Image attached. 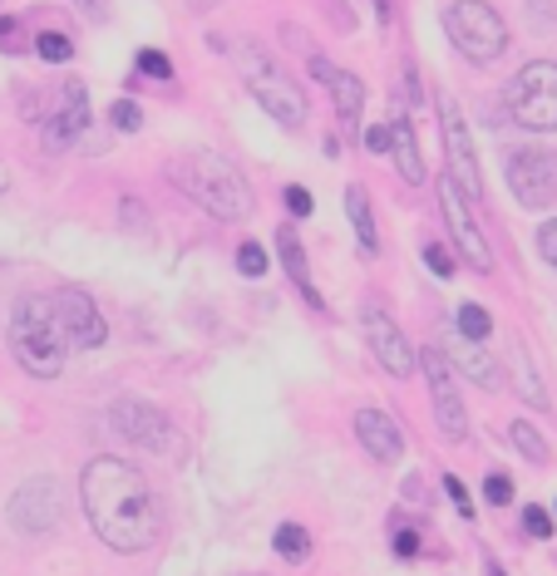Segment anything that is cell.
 Segmentation results:
<instances>
[{
  "label": "cell",
  "instance_id": "1",
  "mask_svg": "<svg viewBox=\"0 0 557 576\" xmlns=\"http://www.w3.org/2000/svg\"><path fill=\"white\" fill-rule=\"evenodd\" d=\"M79 498H84L95 533L113 552H149L163 533V508H158L149 478L129 458H95L79 478Z\"/></svg>",
  "mask_w": 557,
  "mask_h": 576
},
{
  "label": "cell",
  "instance_id": "2",
  "mask_svg": "<svg viewBox=\"0 0 557 576\" xmlns=\"http://www.w3.org/2000/svg\"><path fill=\"white\" fill-rule=\"evenodd\" d=\"M168 178L178 182V192L192 198L202 212L222 217V222H247L252 217V188H247L242 168H232L222 153H208V148H192V153H178L168 163Z\"/></svg>",
  "mask_w": 557,
  "mask_h": 576
},
{
  "label": "cell",
  "instance_id": "3",
  "mask_svg": "<svg viewBox=\"0 0 557 576\" xmlns=\"http://www.w3.org/2000/svg\"><path fill=\"white\" fill-rule=\"evenodd\" d=\"M10 350H16L20 370L36 379H54L64 370V330L54 320V306L44 296H20L16 310H10Z\"/></svg>",
  "mask_w": 557,
  "mask_h": 576
},
{
  "label": "cell",
  "instance_id": "4",
  "mask_svg": "<svg viewBox=\"0 0 557 576\" xmlns=\"http://www.w3.org/2000/svg\"><path fill=\"white\" fill-rule=\"evenodd\" d=\"M237 69H242V85L252 89V99L271 113V119H281L287 129H301L306 123V95L287 69L271 60V54H261L257 44H242V50H237Z\"/></svg>",
  "mask_w": 557,
  "mask_h": 576
},
{
  "label": "cell",
  "instance_id": "5",
  "mask_svg": "<svg viewBox=\"0 0 557 576\" xmlns=\"http://www.w3.org/2000/svg\"><path fill=\"white\" fill-rule=\"evenodd\" d=\"M445 34H449L454 50L474 64H488L508 50L504 16H498L494 6H484V0H454V6L445 10Z\"/></svg>",
  "mask_w": 557,
  "mask_h": 576
},
{
  "label": "cell",
  "instance_id": "6",
  "mask_svg": "<svg viewBox=\"0 0 557 576\" xmlns=\"http://www.w3.org/2000/svg\"><path fill=\"white\" fill-rule=\"evenodd\" d=\"M508 113H514V123H523L533 133L557 129V64L553 60H533L508 79Z\"/></svg>",
  "mask_w": 557,
  "mask_h": 576
},
{
  "label": "cell",
  "instance_id": "7",
  "mask_svg": "<svg viewBox=\"0 0 557 576\" xmlns=\"http://www.w3.org/2000/svg\"><path fill=\"white\" fill-rule=\"evenodd\" d=\"M6 517H10V527H16L20 537L54 533V527L64 523V488H60V478H50V474L26 478L16 488V498H10Z\"/></svg>",
  "mask_w": 557,
  "mask_h": 576
},
{
  "label": "cell",
  "instance_id": "8",
  "mask_svg": "<svg viewBox=\"0 0 557 576\" xmlns=\"http://www.w3.org/2000/svg\"><path fill=\"white\" fill-rule=\"evenodd\" d=\"M439 119H445V153H449V182L459 188L464 202H479L484 178H479V153H474V133L464 123L459 103L445 99L439 103Z\"/></svg>",
  "mask_w": 557,
  "mask_h": 576
},
{
  "label": "cell",
  "instance_id": "9",
  "mask_svg": "<svg viewBox=\"0 0 557 576\" xmlns=\"http://www.w3.org/2000/svg\"><path fill=\"white\" fill-rule=\"evenodd\" d=\"M508 188L533 212L553 207L557 202V158L543 153V148H523V153L508 158Z\"/></svg>",
  "mask_w": 557,
  "mask_h": 576
},
{
  "label": "cell",
  "instance_id": "10",
  "mask_svg": "<svg viewBox=\"0 0 557 576\" xmlns=\"http://www.w3.org/2000/svg\"><path fill=\"white\" fill-rule=\"evenodd\" d=\"M360 330H366V340H370V350H375V360H380V370L385 375H395V379H409L415 375V345L405 340V330H400V320L390 316L385 306H366V316H360Z\"/></svg>",
  "mask_w": 557,
  "mask_h": 576
},
{
  "label": "cell",
  "instance_id": "11",
  "mask_svg": "<svg viewBox=\"0 0 557 576\" xmlns=\"http://www.w3.org/2000/svg\"><path fill=\"white\" fill-rule=\"evenodd\" d=\"M50 306H54V320H60V330H64V345H79V350H99V345H105L109 326H105V316H99V306H95L89 291L64 286Z\"/></svg>",
  "mask_w": 557,
  "mask_h": 576
},
{
  "label": "cell",
  "instance_id": "12",
  "mask_svg": "<svg viewBox=\"0 0 557 576\" xmlns=\"http://www.w3.org/2000/svg\"><path fill=\"white\" fill-rule=\"evenodd\" d=\"M419 365H425V379H429V399H435V419H439V434L445 439H464L469 434V414H464V399L459 389H454V375L445 365V355L429 345L425 355H415Z\"/></svg>",
  "mask_w": 557,
  "mask_h": 576
},
{
  "label": "cell",
  "instance_id": "13",
  "mask_svg": "<svg viewBox=\"0 0 557 576\" xmlns=\"http://www.w3.org/2000/svg\"><path fill=\"white\" fill-rule=\"evenodd\" d=\"M439 202H445V217H449V232H454V241H459V257L469 261V267H479V271H488L494 267V251H488V241H484V232H479V222H474V212H469V202L459 198V188L445 178V188H439Z\"/></svg>",
  "mask_w": 557,
  "mask_h": 576
},
{
  "label": "cell",
  "instance_id": "14",
  "mask_svg": "<svg viewBox=\"0 0 557 576\" xmlns=\"http://www.w3.org/2000/svg\"><path fill=\"white\" fill-rule=\"evenodd\" d=\"M109 419H113V429L123 434L129 444H139V448H163L168 444V419L158 414L149 399H113L109 405Z\"/></svg>",
  "mask_w": 557,
  "mask_h": 576
},
{
  "label": "cell",
  "instance_id": "15",
  "mask_svg": "<svg viewBox=\"0 0 557 576\" xmlns=\"http://www.w3.org/2000/svg\"><path fill=\"white\" fill-rule=\"evenodd\" d=\"M356 439L366 444V454L380 458V464H400L405 458V434L385 409H360L356 414Z\"/></svg>",
  "mask_w": 557,
  "mask_h": 576
},
{
  "label": "cell",
  "instance_id": "16",
  "mask_svg": "<svg viewBox=\"0 0 557 576\" xmlns=\"http://www.w3.org/2000/svg\"><path fill=\"white\" fill-rule=\"evenodd\" d=\"M311 75L321 79L326 89H331V99H336L340 119H346V123H360V109H366V85H360V75H350V69H340V64H331V60H321V54L311 60Z\"/></svg>",
  "mask_w": 557,
  "mask_h": 576
},
{
  "label": "cell",
  "instance_id": "17",
  "mask_svg": "<svg viewBox=\"0 0 557 576\" xmlns=\"http://www.w3.org/2000/svg\"><path fill=\"white\" fill-rule=\"evenodd\" d=\"M89 129V99H84V85H64V109L44 123V143L50 148H70L79 133Z\"/></svg>",
  "mask_w": 557,
  "mask_h": 576
},
{
  "label": "cell",
  "instance_id": "18",
  "mask_svg": "<svg viewBox=\"0 0 557 576\" xmlns=\"http://www.w3.org/2000/svg\"><path fill=\"white\" fill-rule=\"evenodd\" d=\"M454 360H459V370L469 375L474 385H484V389H498V385H504V370H498V360L484 350L479 340H464V336H459V340H454Z\"/></svg>",
  "mask_w": 557,
  "mask_h": 576
},
{
  "label": "cell",
  "instance_id": "19",
  "mask_svg": "<svg viewBox=\"0 0 557 576\" xmlns=\"http://www.w3.org/2000/svg\"><path fill=\"white\" fill-rule=\"evenodd\" d=\"M390 153H395V163H400L405 182H425V153H419V138H415V123L409 119L390 123Z\"/></svg>",
  "mask_w": 557,
  "mask_h": 576
},
{
  "label": "cell",
  "instance_id": "20",
  "mask_svg": "<svg viewBox=\"0 0 557 576\" xmlns=\"http://www.w3.org/2000/svg\"><path fill=\"white\" fill-rule=\"evenodd\" d=\"M277 247H281V261H287V271H291V281L301 286V296H306V306H316L321 310V291L311 286V271H306V251H301V241H297V227H281L277 232Z\"/></svg>",
  "mask_w": 557,
  "mask_h": 576
},
{
  "label": "cell",
  "instance_id": "21",
  "mask_svg": "<svg viewBox=\"0 0 557 576\" xmlns=\"http://www.w3.org/2000/svg\"><path fill=\"white\" fill-rule=\"evenodd\" d=\"M346 212H350V227H356V237H360V247L370 251H380V232H375V217H370V198H366V188H346Z\"/></svg>",
  "mask_w": 557,
  "mask_h": 576
},
{
  "label": "cell",
  "instance_id": "22",
  "mask_svg": "<svg viewBox=\"0 0 557 576\" xmlns=\"http://www.w3.org/2000/svg\"><path fill=\"white\" fill-rule=\"evenodd\" d=\"M271 547H277L287 562H306L311 557V533H306L301 523H281L277 533H271Z\"/></svg>",
  "mask_w": 557,
  "mask_h": 576
},
{
  "label": "cell",
  "instance_id": "23",
  "mask_svg": "<svg viewBox=\"0 0 557 576\" xmlns=\"http://www.w3.org/2000/svg\"><path fill=\"white\" fill-rule=\"evenodd\" d=\"M508 439H514V448L523 458H533V464H543V458H548V444H543V434L533 429L528 419H514L508 424Z\"/></svg>",
  "mask_w": 557,
  "mask_h": 576
},
{
  "label": "cell",
  "instance_id": "24",
  "mask_svg": "<svg viewBox=\"0 0 557 576\" xmlns=\"http://www.w3.org/2000/svg\"><path fill=\"white\" fill-rule=\"evenodd\" d=\"M459 336L464 340H488V336H494V316H488V310L484 306H474V301H464L459 306Z\"/></svg>",
  "mask_w": 557,
  "mask_h": 576
},
{
  "label": "cell",
  "instance_id": "25",
  "mask_svg": "<svg viewBox=\"0 0 557 576\" xmlns=\"http://www.w3.org/2000/svg\"><path fill=\"white\" fill-rule=\"evenodd\" d=\"M36 50H40V60H50V64H64L74 54V44L64 40V34H54V30H44L40 40H36Z\"/></svg>",
  "mask_w": 557,
  "mask_h": 576
},
{
  "label": "cell",
  "instance_id": "26",
  "mask_svg": "<svg viewBox=\"0 0 557 576\" xmlns=\"http://www.w3.org/2000/svg\"><path fill=\"white\" fill-rule=\"evenodd\" d=\"M237 271L242 276H267V251H261L257 241H242V247H237Z\"/></svg>",
  "mask_w": 557,
  "mask_h": 576
},
{
  "label": "cell",
  "instance_id": "27",
  "mask_svg": "<svg viewBox=\"0 0 557 576\" xmlns=\"http://www.w3.org/2000/svg\"><path fill=\"white\" fill-rule=\"evenodd\" d=\"M113 129H123V133H139L143 129V109L133 99H119L113 103Z\"/></svg>",
  "mask_w": 557,
  "mask_h": 576
},
{
  "label": "cell",
  "instance_id": "28",
  "mask_svg": "<svg viewBox=\"0 0 557 576\" xmlns=\"http://www.w3.org/2000/svg\"><path fill=\"white\" fill-rule=\"evenodd\" d=\"M523 533L538 537V543H543V537H553V517L543 513L538 503H528V508H523Z\"/></svg>",
  "mask_w": 557,
  "mask_h": 576
},
{
  "label": "cell",
  "instance_id": "29",
  "mask_svg": "<svg viewBox=\"0 0 557 576\" xmlns=\"http://www.w3.org/2000/svg\"><path fill=\"white\" fill-rule=\"evenodd\" d=\"M139 75H149V79H168V75H173V60H168L163 50H139Z\"/></svg>",
  "mask_w": 557,
  "mask_h": 576
},
{
  "label": "cell",
  "instance_id": "30",
  "mask_svg": "<svg viewBox=\"0 0 557 576\" xmlns=\"http://www.w3.org/2000/svg\"><path fill=\"white\" fill-rule=\"evenodd\" d=\"M484 498L494 503V508H504V503H514V483H508V474H488V483H484Z\"/></svg>",
  "mask_w": 557,
  "mask_h": 576
},
{
  "label": "cell",
  "instance_id": "31",
  "mask_svg": "<svg viewBox=\"0 0 557 576\" xmlns=\"http://www.w3.org/2000/svg\"><path fill=\"white\" fill-rule=\"evenodd\" d=\"M0 50H10V54L26 50V34H20V20L0 16Z\"/></svg>",
  "mask_w": 557,
  "mask_h": 576
},
{
  "label": "cell",
  "instance_id": "32",
  "mask_svg": "<svg viewBox=\"0 0 557 576\" xmlns=\"http://www.w3.org/2000/svg\"><path fill=\"white\" fill-rule=\"evenodd\" d=\"M425 267L435 276H454V261H449V251L439 247V241H429V247H425Z\"/></svg>",
  "mask_w": 557,
  "mask_h": 576
},
{
  "label": "cell",
  "instance_id": "33",
  "mask_svg": "<svg viewBox=\"0 0 557 576\" xmlns=\"http://www.w3.org/2000/svg\"><path fill=\"white\" fill-rule=\"evenodd\" d=\"M538 251H543V261L557 271V217L553 222H543V232H538Z\"/></svg>",
  "mask_w": 557,
  "mask_h": 576
},
{
  "label": "cell",
  "instance_id": "34",
  "mask_svg": "<svg viewBox=\"0 0 557 576\" xmlns=\"http://www.w3.org/2000/svg\"><path fill=\"white\" fill-rule=\"evenodd\" d=\"M395 557H419V533L415 527H395Z\"/></svg>",
  "mask_w": 557,
  "mask_h": 576
},
{
  "label": "cell",
  "instance_id": "35",
  "mask_svg": "<svg viewBox=\"0 0 557 576\" xmlns=\"http://www.w3.org/2000/svg\"><path fill=\"white\" fill-rule=\"evenodd\" d=\"M445 493H449V498H454V503H459V513H464V517H469V513H474V503H469V488H464V483H459V478H454V474H445Z\"/></svg>",
  "mask_w": 557,
  "mask_h": 576
},
{
  "label": "cell",
  "instance_id": "36",
  "mask_svg": "<svg viewBox=\"0 0 557 576\" xmlns=\"http://www.w3.org/2000/svg\"><path fill=\"white\" fill-rule=\"evenodd\" d=\"M287 207H291V217H311V192L306 188H287Z\"/></svg>",
  "mask_w": 557,
  "mask_h": 576
},
{
  "label": "cell",
  "instance_id": "37",
  "mask_svg": "<svg viewBox=\"0 0 557 576\" xmlns=\"http://www.w3.org/2000/svg\"><path fill=\"white\" fill-rule=\"evenodd\" d=\"M366 148L370 153H390V123H375V129L366 133Z\"/></svg>",
  "mask_w": 557,
  "mask_h": 576
},
{
  "label": "cell",
  "instance_id": "38",
  "mask_svg": "<svg viewBox=\"0 0 557 576\" xmlns=\"http://www.w3.org/2000/svg\"><path fill=\"white\" fill-rule=\"evenodd\" d=\"M79 6H84L95 20H105V16H109V6H105V0H79Z\"/></svg>",
  "mask_w": 557,
  "mask_h": 576
}]
</instances>
